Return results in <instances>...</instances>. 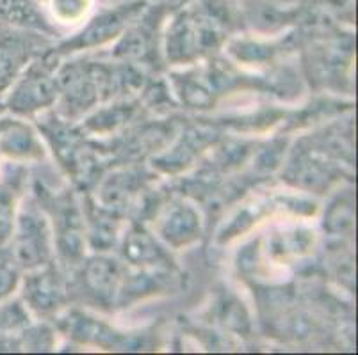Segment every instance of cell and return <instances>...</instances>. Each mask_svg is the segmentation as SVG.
Instances as JSON below:
<instances>
[{
    "mask_svg": "<svg viewBox=\"0 0 358 355\" xmlns=\"http://www.w3.org/2000/svg\"><path fill=\"white\" fill-rule=\"evenodd\" d=\"M54 98V86L47 77H41V71L32 70L16 84L9 94L8 107L13 112L25 114L40 109Z\"/></svg>",
    "mask_w": 358,
    "mask_h": 355,
    "instance_id": "cell-2",
    "label": "cell"
},
{
    "mask_svg": "<svg viewBox=\"0 0 358 355\" xmlns=\"http://www.w3.org/2000/svg\"><path fill=\"white\" fill-rule=\"evenodd\" d=\"M8 125H9L8 119H0V133L4 132V128H6V126H8Z\"/></svg>",
    "mask_w": 358,
    "mask_h": 355,
    "instance_id": "cell-8",
    "label": "cell"
},
{
    "mask_svg": "<svg viewBox=\"0 0 358 355\" xmlns=\"http://www.w3.org/2000/svg\"><path fill=\"white\" fill-rule=\"evenodd\" d=\"M54 15L59 16L61 20H77L87 11L90 0H52Z\"/></svg>",
    "mask_w": 358,
    "mask_h": 355,
    "instance_id": "cell-6",
    "label": "cell"
},
{
    "mask_svg": "<svg viewBox=\"0 0 358 355\" xmlns=\"http://www.w3.org/2000/svg\"><path fill=\"white\" fill-rule=\"evenodd\" d=\"M15 199L11 188L0 185V249L4 247L13 233V211H15Z\"/></svg>",
    "mask_w": 358,
    "mask_h": 355,
    "instance_id": "cell-5",
    "label": "cell"
},
{
    "mask_svg": "<svg viewBox=\"0 0 358 355\" xmlns=\"http://www.w3.org/2000/svg\"><path fill=\"white\" fill-rule=\"evenodd\" d=\"M45 254V243L41 239L40 227L36 226L34 219L24 217L20 222V233L16 236L15 258L25 266L38 265Z\"/></svg>",
    "mask_w": 358,
    "mask_h": 355,
    "instance_id": "cell-4",
    "label": "cell"
},
{
    "mask_svg": "<svg viewBox=\"0 0 358 355\" xmlns=\"http://www.w3.org/2000/svg\"><path fill=\"white\" fill-rule=\"evenodd\" d=\"M0 25L50 31L36 0H0Z\"/></svg>",
    "mask_w": 358,
    "mask_h": 355,
    "instance_id": "cell-3",
    "label": "cell"
},
{
    "mask_svg": "<svg viewBox=\"0 0 358 355\" xmlns=\"http://www.w3.org/2000/svg\"><path fill=\"white\" fill-rule=\"evenodd\" d=\"M32 50L34 38L27 34V29L0 25V94L16 82Z\"/></svg>",
    "mask_w": 358,
    "mask_h": 355,
    "instance_id": "cell-1",
    "label": "cell"
},
{
    "mask_svg": "<svg viewBox=\"0 0 358 355\" xmlns=\"http://www.w3.org/2000/svg\"><path fill=\"white\" fill-rule=\"evenodd\" d=\"M15 262H13V254L8 256L4 252V247L0 249V299L8 295L9 289L15 286Z\"/></svg>",
    "mask_w": 358,
    "mask_h": 355,
    "instance_id": "cell-7",
    "label": "cell"
},
{
    "mask_svg": "<svg viewBox=\"0 0 358 355\" xmlns=\"http://www.w3.org/2000/svg\"><path fill=\"white\" fill-rule=\"evenodd\" d=\"M4 109H6V107L2 105V103H0V112H2V110H4Z\"/></svg>",
    "mask_w": 358,
    "mask_h": 355,
    "instance_id": "cell-9",
    "label": "cell"
}]
</instances>
